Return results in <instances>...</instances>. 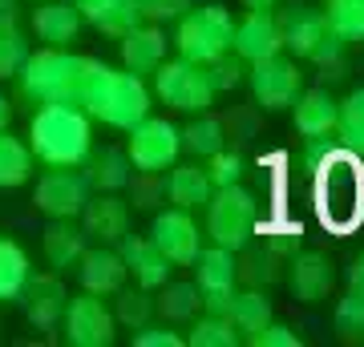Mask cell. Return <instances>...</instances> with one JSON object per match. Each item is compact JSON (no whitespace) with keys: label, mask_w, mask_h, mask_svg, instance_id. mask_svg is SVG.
<instances>
[{"label":"cell","mask_w":364,"mask_h":347,"mask_svg":"<svg viewBox=\"0 0 364 347\" xmlns=\"http://www.w3.org/2000/svg\"><path fill=\"white\" fill-rule=\"evenodd\" d=\"M312 206L320 226L332 234H352L364 222V158L336 145L312 170Z\"/></svg>","instance_id":"1"},{"label":"cell","mask_w":364,"mask_h":347,"mask_svg":"<svg viewBox=\"0 0 364 347\" xmlns=\"http://www.w3.org/2000/svg\"><path fill=\"white\" fill-rule=\"evenodd\" d=\"M154 93L138 73L130 69H114V65L93 61L81 85V109L90 114V121H102L109 129H130L150 114Z\"/></svg>","instance_id":"2"},{"label":"cell","mask_w":364,"mask_h":347,"mask_svg":"<svg viewBox=\"0 0 364 347\" xmlns=\"http://www.w3.org/2000/svg\"><path fill=\"white\" fill-rule=\"evenodd\" d=\"M28 150L45 166H81L93 150L90 114L81 105H41L28 121Z\"/></svg>","instance_id":"3"},{"label":"cell","mask_w":364,"mask_h":347,"mask_svg":"<svg viewBox=\"0 0 364 347\" xmlns=\"http://www.w3.org/2000/svg\"><path fill=\"white\" fill-rule=\"evenodd\" d=\"M93 57H77L69 49H53L45 45L41 53H28L21 65V93L37 105H77L81 85L90 73Z\"/></svg>","instance_id":"4"},{"label":"cell","mask_w":364,"mask_h":347,"mask_svg":"<svg viewBox=\"0 0 364 347\" xmlns=\"http://www.w3.org/2000/svg\"><path fill=\"white\" fill-rule=\"evenodd\" d=\"M207 234L215 246H227V250H243V246L255 238L259 231V202L255 194L243 190L239 182L231 186H215V194L207 198Z\"/></svg>","instance_id":"5"},{"label":"cell","mask_w":364,"mask_h":347,"mask_svg":"<svg viewBox=\"0 0 364 347\" xmlns=\"http://www.w3.org/2000/svg\"><path fill=\"white\" fill-rule=\"evenodd\" d=\"M231 33L235 21L223 4H198V9H186L178 16V28H174V49L186 61L210 65L215 57L231 53Z\"/></svg>","instance_id":"6"},{"label":"cell","mask_w":364,"mask_h":347,"mask_svg":"<svg viewBox=\"0 0 364 347\" xmlns=\"http://www.w3.org/2000/svg\"><path fill=\"white\" fill-rule=\"evenodd\" d=\"M154 93L170 109H178V114H203L215 105L219 89H215V81H210V69L198 61H162L154 69Z\"/></svg>","instance_id":"7"},{"label":"cell","mask_w":364,"mask_h":347,"mask_svg":"<svg viewBox=\"0 0 364 347\" xmlns=\"http://www.w3.org/2000/svg\"><path fill=\"white\" fill-rule=\"evenodd\" d=\"M247 85L251 97L259 109L267 114H279L296 101V93L304 89V73H299L296 57H284V53H272V57H259V61H247Z\"/></svg>","instance_id":"8"},{"label":"cell","mask_w":364,"mask_h":347,"mask_svg":"<svg viewBox=\"0 0 364 347\" xmlns=\"http://www.w3.org/2000/svg\"><path fill=\"white\" fill-rule=\"evenodd\" d=\"M130 138H126V158H130L134 170H142V174H162L178 162L182 154V142H178V129L162 121V117H150L146 114L138 126L126 129Z\"/></svg>","instance_id":"9"},{"label":"cell","mask_w":364,"mask_h":347,"mask_svg":"<svg viewBox=\"0 0 364 347\" xmlns=\"http://www.w3.org/2000/svg\"><path fill=\"white\" fill-rule=\"evenodd\" d=\"M61 327L73 347H109L117 335V319L105 307V295H93V291L69 295L65 311H61Z\"/></svg>","instance_id":"10"},{"label":"cell","mask_w":364,"mask_h":347,"mask_svg":"<svg viewBox=\"0 0 364 347\" xmlns=\"http://www.w3.org/2000/svg\"><path fill=\"white\" fill-rule=\"evenodd\" d=\"M85 198H90V182L77 166H49L37 178V194H33L37 210L49 219H77Z\"/></svg>","instance_id":"11"},{"label":"cell","mask_w":364,"mask_h":347,"mask_svg":"<svg viewBox=\"0 0 364 347\" xmlns=\"http://www.w3.org/2000/svg\"><path fill=\"white\" fill-rule=\"evenodd\" d=\"M279 21V37H284V49L296 57V61H312V53L332 37V28H328V16L324 9H316V4H284V13H275Z\"/></svg>","instance_id":"12"},{"label":"cell","mask_w":364,"mask_h":347,"mask_svg":"<svg viewBox=\"0 0 364 347\" xmlns=\"http://www.w3.org/2000/svg\"><path fill=\"white\" fill-rule=\"evenodd\" d=\"M150 243L170 258V267H191V258H195L198 246H203V231H198V222L191 219V210L170 206V210L154 214V222H150Z\"/></svg>","instance_id":"13"},{"label":"cell","mask_w":364,"mask_h":347,"mask_svg":"<svg viewBox=\"0 0 364 347\" xmlns=\"http://www.w3.org/2000/svg\"><path fill=\"white\" fill-rule=\"evenodd\" d=\"M287 287L299 303H324L336 287V267L320 250H296L287 258Z\"/></svg>","instance_id":"14"},{"label":"cell","mask_w":364,"mask_h":347,"mask_svg":"<svg viewBox=\"0 0 364 347\" xmlns=\"http://www.w3.org/2000/svg\"><path fill=\"white\" fill-rule=\"evenodd\" d=\"M81 234L102 246H114L130 234V206L117 194H90L81 206Z\"/></svg>","instance_id":"15"},{"label":"cell","mask_w":364,"mask_h":347,"mask_svg":"<svg viewBox=\"0 0 364 347\" xmlns=\"http://www.w3.org/2000/svg\"><path fill=\"white\" fill-rule=\"evenodd\" d=\"M231 49L243 61H259L272 53H284V37H279V21L272 9H251L243 21H235L231 33Z\"/></svg>","instance_id":"16"},{"label":"cell","mask_w":364,"mask_h":347,"mask_svg":"<svg viewBox=\"0 0 364 347\" xmlns=\"http://www.w3.org/2000/svg\"><path fill=\"white\" fill-rule=\"evenodd\" d=\"M21 303H25V315L33 327H57L61 311L69 303V291L57 270L53 275H28L25 291H21Z\"/></svg>","instance_id":"17"},{"label":"cell","mask_w":364,"mask_h":347,"mask_svg":"<svg viewBox=\"0 0 364 347\" xmlns=\"http://www.w3.org/2000/svg\"><path fill=\"white\" fill-rule=\"evenodd\" d=\"M122 263H126V275H134V287H146V291H158V287L170 279V258L158 250L150 238H122Z\"/></svg>","instance_id":"18"},{"label":"cell","mask_w":364,"mask_h":347,"mask_svg":"<svg viewBox=\"0 0 364 347\" xmlns=\"http://www.w3.org/2000/svg\"><path fill=\"white\" fill-rule=\"evenodd\" d=\"M122 69H130L138 77L154 73L166 61V33L158 25H134L130 33H122Z\"/></svg>","instance_id":"19"},{"label":"cell","mask_w":364,"mask_h":347,"mask_svg":"<svg viewBox=\"0 0 364 347\" xmlns=\"http://www.w3.org/2000/svg\"><path fill=\"white\" fill-rule=\"evenodd\" d=\"M81 13L73 9V0H49V4H41L33 9V33L37 40L53 45V49H69L81 33Z\"/></svg>","instance_id":"20"},{"label":"cell","mask_w":364,"mask_h":347,"mask_svg":"<svg viewBox=\"0 0 364 347\" xmlns=\"http://www.w3.org/2000/svg\"><path fill=\"white\" fill-rule=\"evenodd\" d=\"M77 275H81V287L93 291V295H114L117 287H126V263L117 250L109 246H85V255L77 258Z\"/></svg>","instance_id":"21"},{"label":"cell","mask_w":364,"mask_h":347,"mask_svg":"<svg viewBox=\"0 0 364 347\" xmlns=\"http://www.w3.org/2000/svg\"><path fill=\"white\" fill-rule=\"evenodd\" d=\"M81 166H85L81 174H85V182H90V190H97V194L126 190V182H130V174H134L126 150H114V145H105V150H90Z\"/></svg>","instance_id":"22"},{"label":"cell","mask_w":364,"mask_h":347,"mask_svg":"<svg viewBox=\"0 0 364 347\" xmlns=\"http://www.w3.org/2000/svg\"><path fill=\"white\" fill-rule=\"evenodd\" d=\"M73 9L81 13L85 25H93L105 37H122L134 25H142V16L134 9V0H73Z\"/></svg>","instance_id":"23"},{"label":"cell","mask_w":364,"mask_h":347,"mask_svg":"<svg viewBox=\"0 0 364 347\" xmlns=\"http://www.w3.org/2000/svg\"><path fill=\"white\" fill-rule=\"evenodd\" d=\"M296 133L299 138H320L336 129V97L328 89H299L296 93Z\"/></svg>","instance_id":"24"},{"label":"cell","mask_w":364,"mask_h":347,"mask_svg":"<svg viewBox=\"0 0 364 347\" xmlns=\"http://www.w3.org/2000/svg\"><path fill=\"white\" fill-rule=\"evenodd\" d=\"M215 194V186H210L207 178V166H198V162H174L170 166V178H166V198L178 210H203L207 206V198Z\"/></svg>","instance_id":"25"},{"label":"cell","mask_w":364,"mask_h":347,"mask_svg":"<svg viewBox=\"0 0 364 347\" xmlns=\"http://www.w3.org/2000/svg\"><path fill=\"white\" fill-rule=\"evenodd\" d=\"M85 255V234L73 226V219H53L45 226V263L57 275H65L69 267H77V258Z\"/></svg>","instance_id":"26"},{"label":"cell","mask_w":364,"mask_h":347,"mask_svg":"<svg viewBox=\"0 0 364 347\" xmlns=\"http://www.w3.org/2000/svg\"><path fill=\"white\" fill-rule=\"evenodd\" d=\"M178 142L186 154H195L198 162H207L210 154H219L223 145H227V126L203 109V114H195V121L186 129H178Z\"/></svg>","instance_id":"27"},{"label":"cell","mask_w":364,"mask_h":347,"mask_svg":"<svg viewBox=\"0 0 364 347\" xmlns=\"http://www.w3.org/2000/svg\"><path fill=\"white\" fill-rule=\"evenodd\" d=\"M203 307V291L198 283H162L158 287V299H154V311L162 315L166 323H191Z\"/></svg>","instance_id":"28"},{"label":"cell","mask_w":364,"mask_h":347,"mask_svg":"<svg viewBox=\"0 0 364 347\" xmlns=\"http://www.w3.org/2000/svg\"><path fill=\"white\" fill-rule=\"evenodd\" d=\"M191 267L198 275V291H215V287H235V250L227 246H198V255L191 258Z\"/></svg>","instance_id":"29"},{"label":"cell","mask_w":364,"mask_h":347,"mask_svg":"<svg viewBox=\"0 0 364 347\" xmlns=\"http://www.w3.org/2000/svg\"><path fill=\"white\" fill-rule=\"evenodd\" d=\"M33 166H37V158H33L28 142L13 138L9 129H0V190L25 186L33 178Z\"/></svg>","instance_id":"30"},{"label":"cell","mask_w":364,"mask_h":347,"mask_svg":"<svg viewBox=\"0 0 364 347\" xmlns=\"http://www.w3.org/2000/svg\"><path fill=\"white\" fill-rule=\"evenodd\" d=\"M247 255H243V263H235V279H243V283L251 287H275L279 279H284V255L279 250H272V246L263 243L251 250V243L243 246Z\"/></svg>","instance_id":"31"},{"label":"cell","mask_w":364,"mask_h":347,"mask_svg":"<svg viewBox=\"0 0 364 347\" xmlns=\"http://www.w3.org/2000/svg\"><path fill=\"white\" fill-rule=\"evenodd\" d=\"M28 275H33V267H28L25 246L13 238H0V303H16Z\"/></svg>","instance_id":"32"},{"label":"cell","mask_w":364,"mask_h":347,"mask_svg":"<svg viewBox=\"0 0 364 347\" xmlns=\"http://www.w3.org/2000/svg\"><path fill=\"white\" fill-rule=\"evenodd\" d=\"M336 142L344 150H352L356 158H364V85L352 89L344 101L336 105Z\"/></svg>","instance_id":"33"},{"label":"cell","mask_w":364,"mask_h":347,"mask_svg":"<svg viewBox=\"0 0 364 347\" xmlns=\"http://www.w3.org/2000/svg\"><path fill=\"white\" fill-rule=\"evenodd\" d=\"M227 319L235 323V331H259V327H267L272 323V299H267V291H259V287H247V291H235L231 299V315Z\"/></svg>","instance_id":"34"},{"label":"cell","mask_w":364,"mask_h":347,"mask_svg":"<svg viewBox=\"0 0 364 347\" xmlns=\"http://www.w3.org/2000/svg\"><path fill=\"white\" fill-rule=\"evenodd\" d=\"M182 343L191 347H235L239 343V331L227 315H195L191 319V331L182 335Z\"/></svg>","instance_id":"35"},{"label":"cell","mask_w":364,"mask_h":347,"mask_svg":"<svg viewBox=\"0 0 364 347\" xmlns=\"http://www.w3.org/2000/svg\"><path fill=\"white\" fill-rule=\"evenodd\" d=\"M324 16H328V28H332L344 45L364 40V0H328Z\"/></svg>","instance_id":"36"},{"label":"cell","mask_w":364,"mask_h":347,"mask_svg":"<svg viewBox=\"0 0 364 347\" xmlns=\"http://www.w3.org/2000/svg\"><path fill=\"white\" fill-rule=\"evenodd\" d=\"M117 307H114V319L126 323V327H146V323L154 319V299H150V291L146 287H117Z\"/></svg>","instance_id":"37"},{"label":"cell","mask_w":364,"mask_h":347,"mask_svg":"<svg viewBox=\"0 0 364 347\" xmlns=\"http://www.w3.org/2000/svg\"><path fill=\"white\" fill-rule=\"evenodd\" d=\"M332 323H336V335H340V339H348V343L364 339V295H356V291H344V299L336 303V315H332Z\"/></svg>","instance_id":"38"},{"label":"cell","mask_w":364,"mask_h":347,"mask_svg":"<svg viewBox=\"0 0 364 347\" xmlns=\"http://www.w3.org/2000/svg\"><path fill=\"white\" fill-rule=\"evenodd\" d=\"M28 57V40L21 28H0V81H9L21 73V65H25Z\"/></svg>","instance_id":"39"},{"label":"cell","mask_w":364,"mask_h":347,"mask_svg":"<svg viewBox=\"0 0 364 347\" xmlns=\"http://www.w3.org/2000/svg\"><path fill=\"white\" fill-rule=\"evenodd\" d=\"M243 158L235 154V150H227L223 145L219 154H210L207 158V178H210V186H231V182H243Z\"/></svg>","instance_id":"40"},{"label":"cell","mask_w":364,"mask_h":347,"mask_svg":"<svg viewBox=\"0 0 364 347\" xmlns=\"http://www.w3.org/2000/svg\"><path fill=\"white\" fill-rule=\"evenodd\" d=\"M158 178H162V174H142V170L130 174L126 186H134V206H138V210H150V206H158L166 198V182H158Z\"/></svg>","instance_id":"41"},{"label":"cell","mask_w":364,"mask_h":347,"mask_svg":"<svg viewBox=\"0 0 364 347\" xmlns=\"http://www.w3.org/2000/svg\"><path fill=\"white\" fill-rule=\"evenodd\" d=\"M134 9H138L142 21L162 25V21H178V16L191 9V0H134Z\"/></svg>","instance_id":"42"},{"label":"cell","mask_w":364,"mask_h":347,"mask_svg":"<svg viewBox=\"0 0 364 347\" xmlns=\"http://www.w3.org/2000/svg\"><path fill=\"white\" fill-rule=\"evenodd\" d=\"M207 69H210V81H215V89H219V93L223 89H235V85L243 81V73H247V69H243V57H231V53L215 57Z\"/></svg>","instance_id":"43"},{"label":"cell","mask_w":364,"mask_h":347,"mask_svg":"<svg viewBox=\"0 0 364 347\" xmlns=\"http://www.w3.org/2000/svg\"><path fill=\"white\" fill-rule=\"evenodd\" d=\"M251 347H299V335L291 331V327H284V323H267V327H259V331L243 335Z\"/></svg>","instance_id":"44"},{"label":"cell","mask_w":364,"mask_h":347,"mask_svg":"<svg viewBox=\"0 0 364 347\" xmlns=\"http://www.w3.org/2000/svg\"><path fill=\"white\" fill-rule=\"evenodd\" d=\"M134 347H182V335L170 331V327H138V335H134Z\"/></svg>","instance_id":"45"},{"label":"cell","mask_w":364,"mask_h":347,"mask_svg":"<svg viewBox=\"0 0 364 347\" xmlns=\"http://www.w3.org/2000/svg\"><path fill=\"white\" fill-rule=\"evenodd\" d=\"M231 299H235V287L203 291V311H207V315H231Z\"/></svg>","instance_id":"46"},{"label":"cell","mask_w":364,"mask_h":347,"mask_svg":"<svg viewBox=\"0 0 364 347\" xmlns=\"http://www.w3.org/2000/svg\"><path fill=\"white\" fill-rule=\"evenodd\" d=\"M348 291H356V295H364V250L348 263Z\"/></svg>","instance_id":"47"},{"label":"cell","mask_w":364,"mask_h":347,"mask_svg":"<svg viewBox=\"0 0 364 347\" xmlns=\"http://www.w3.org/2000/svg\"><path fill=\"white\" fill-rule=\"evenodd\" d=\"M21 21V0H0V28H13Z\"/></svg>","instance_id":"48"},{"label":"cell","mask_w":364,"mask_h":347,"mask_svg":"<svg viewBox=\"0 0 364 347\" xmlns=\"http://www.w3.org/2000/svg\"><path fill=\"white\" fill-rule=\"evenodd\" d=\"M9 121H13V101L0 93V129H9Z\"/></svg>","instance_id":"49"},{"label":"cell","mask_w":364,"mask_h":347,"mask_svg":"<svg viewBox=\"0 0 364 347\" xmlns=\"http://www.w3.org/2000/svg\"><path fill=\"white\" fill-rule=\"evenodd\" d=\"M243 4H247V9H272L275 0H243Z\"/></svg>","instance_id":"50"}]
</instances>
